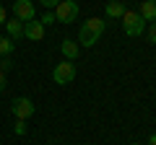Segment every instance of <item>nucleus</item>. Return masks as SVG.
<instances>
[{
	"instance_id": "423d86ee",
	"label": "nucleus",
	"mask_w": 156,
	"mask_h": 145,
	"mask_svg": "<svg viewBox=\"0 0 156 145\" xmlns=\"http://www.w3.org/2000/svg\"><path fill=\"white\" fill-rule=\"evenodd\" d=\"M13 16H16L18 21H23V23L34 21V3L31 0H16V3H13Z\"/></svg>"
},
{
	"instance_id": "0eeeda50",
	"label": "nucleus",
	"mask_w": 156,
	"mask_h": 145,
	"mask_svg": "<svg viewBox=\"0 0 156 145\" xmlns=\"http://www.w3.org/2000/svg\"><path fill=\"white\" fill-rule=\"evenodd\" d=\"M23 36H26V39H31V42H42V39H44V26L34 18V21L23 23Z\"/></svg>"
},
{
	"instance_id": "7ed1b4c3",
	"label": "nucleus",
	"mask_w": 156,
	"mask_h": 145,
	"mask_svg": "<svg viewBox=\"0 0 156 145\" xmlns=\"http://www.w3.org/2000/svg\"><path fill=\"white\" fill-rule=\"evenodd\" d=\"M52 80H55L57 86H68V83H73V80H76V65H73L70 60L57 62L55 70H52Z\"/></svg>"
},
{
	"instance_id": "dca6fc26",
	"label": "nucleus",
	"mask_w": 156,
	"mask_h": 145,
	"mask_svg": "<svg viewBox=\"0 0 156 145\" xmlns=\"http://www.w3.org/2000/svg\"><path fill=\"white\" fill-rule=\"evenodd\" d=\"M11 65H13V62L8 60V57H3V60H0V70H3V72H8V70H11Z\"/></svg>"
},
{
	"instance_id": "1a4fd4ad",
	"label": "nucleus",
	"mask_w": 156,
	"mask_h": 145,
	"mask_svg": "<svg viewBox=\"0 0 156 145\" xmlns=\"http://www.w3.org/2000/svg\"><path fill=\"white\" fill-rule=\"evenodd\" d=\"M5 31L11 39H23V21H18V18H8L5 21Z\"/></svg>"
},
{
	"instance_id": "a211bd4d",
	"label": "nucleus",
	"mask_w": 156,
	"mask_h": 145,
	"mask_svg": "<svg viewBox=\"0 0 156 145\" xmlns=\"http://www.w3.org/2000/svg\"><path fill=\"white\" fill-rule=\"evenodd\" d=\"M8 21V13H5V5H0V26H5Z\"/></svg>"
},
{
	"instance_id": "2eb2a0df",
	"label": "nucleus",
	"mask_w": 156,
	"mask_h": 145,
	"mask_svg": "<svg viewBox=\"0 0 156 145\" xmlns=\"http://www.w3.org/2000/svg\"><path fill=\"white\" fill-rule=\"evenodd\" d=\"M13 130H16V135H23L26 132V122H23V119H16V127Z\"/></svg>"
},
{
	"instance_id": "412c9836",
	"label": "nucleus",
	"mask_w": 156,
	"mask_h": 145,
	"mask_svg": "<svg viewBox=\"0 0 156 145\" xmlns=\"http://www.w3.org/2000/svg\"><path fill=\"white\" fill-rule=\"evenodd\" d=\"M130 145H140V143H130Z\"/></svg>"
},
{
	"instance_id": "f03ea898",
	"label": "nucleus",
	"mask_w": 156,
	"mask_h": 145,
	"mask_svg": "<svg viewBox=\"0 0 156 145\" xmlns=\"http://www.w3.org/2000/svg\"><path fill=\"white\" fill-rule=\"evenodd\" d=\"M122 31L128 36H140L146 31V21L140 18L138 11H125L122 13Z\"/></svg>"
},
{
	"instance_id": "f8f14e48",
	"label": "nucleus",
	"mask_w": 156,
	"mask_h": 145,
	"mask_svg": "<svg viewBox=\"0 0 156 145\" xmlns=\"http://www.w3.org/2000/svg\"><path fill=\"white\" fill-rule=\"evenodd\" d=\"M13 49H16V42L11 36H0V57H8Z\"/></svg>"
},
{
	"instance_id": "9d476101",
	"label": "nucleus",
	"mask_w": 156,
	"mask_h": 145,
	"mask_svg": "<svg viewBox=\"0 0 156 145\" xmlns=\"http://www.w3.org/2000/svg\"><path fill=\"white\" fill-rule=\"evenodd\" d=\"M138 13H140V18H143V21L156 23V0H143Z\"/></svg>"
},
{
	"instance_id": "aec40b11",
	"label": "nucleus",
	"mask_w": 156,
	"mask_h": 145,
	"mask_svg": "<svg viewBox=\"0 0 156 145\" xmlns=\"http://www.w3.org/2000/svg\"><path fill=\"white\" fill-rule=\"evenodd\" d=\"M148 145H156V132H154V135L148 137Z\"/></svg>"
},
{
	"instance_id": "ddd939ff",
	"label": "nucleus",
	"mask_w": 156,
	"mask_h": 145,
	"mask_svg": "<svg viewBox=\"0 0 156 145\" xmlns=\"http://www.w3.org/2000/svg\"><path fill=\"white\" fill-rule=\"evenodd\" d=\"M39 23H42V26L57 23V18H55V11H44V13H42V18H39Z\"/></svg>"
},
{
	"instance_id": "4468645a",
	"label": "nucleus",
	"mask_w": 156,
	"mask_h": 145,
	"mask_svg": "<svg viewBox=\"0 0 156 145\" xmlns=\"http://www.w3.org/2000/svg\"><path fill=\"white\" fill-rule=\"evenodd\" d=\"M42 5H44V11H55V5L60 3V0H39Z\"/></svg>"
},
{
	"instance_id": "6ab92c4d",
	"label": "nucleus",
	"mask_w": 156,
	"mask_h": 145,
	"mask_svg": "<svg viewBox=\"0 0 156 145\" xmlns=\"http://www.w3.org/2000/svg\"><path fill=\"white\" fill-rule=\"evenodd\" d=\"M5 86H8V80H5V72L0 70V91H5Z\"/></svg>"
},
{
	"instance_id": "20e7f679",
	"label": "nucleus",
	"mask_w": 156,
	"mask_h": 145,
	"mask_svg": "<svg viewBox=\"0 0 156 145\" xmlns=\"http://www.w3.org/2000/svg\"><path fill=\"white\" fill-rule=\"evenodd\" d=\"M55 18L60 23H73L78 18V3L76 0H60L55 5Z\"/></svg>"
},
{
	"instance_id": "6e6552de",
	"label": "nucleus",
	"mask_w": 156,
	"mask_h": 145,
	"mask_svg": "<svg viewBox=\"0 0 156 145\" xmlns=\"http://www.w3.org/2000/svg\"><path fill=\"white\" fill-rule=\"evenodd\" d=\"M60 52H62V57L65 60H76L78 57V52H81V47H78V42H73V39H62L60 42Z\"/></svg>"
},
{
	"instance_id": "f257e3e1",
	"label": "nucleus",
	"mask_w": 156,
	"mask_h": 145,
	"mask_svg": "<svg viewBox=\"0 0 156 145\" xmlns=\"http://www.w3.org/2000/svg\"><path fill=\"white\" fill-rule=\"evenodd\" d=\"M104 29H107L104 18H89V21H83V26L78 29V47H94L101 39Z\"/></svg>"
},
{
	"instance_id": "f3484780",
	"label": "nucleus",
	"mask_w": 156,
	"mask_h": 145,
	"mask_svg": "<svg viewBox=\"0 0 156 145\" xmlns=\"http://www.w3.org/2000/svg\"><path fill=\"white\" fill-rule=\"evenodd\" d=\"M148 42L156 44V23H151V29H148Z\"/></svg>"
},
{
	"instance_id": "39448f33",
	"label": "nucleus",
	"mask_w": 156,
	"mask_h": 145,
	"mask_svg": "<svg viewBox=\"0 0 156 145\" xmlns=\"http://www.w3.org/2000/svg\"><path fill=\"white\" fill-rule=\"evenodd\" d=\"M11 114H13L16 119H23V122H26V119L34 114V101L26 99V96L13 99V101H11Z\"/></svg>"
},
{
	"instance_id": "9b49d317",
	"label": "nucleus",
	"mask_w": 156,
	"mask_h": 145,
	"mask_svg": "<svg viewBox=\"0 0 156 145\" xmlns=\"http://www.w3.org/2000/svg\"><path fill=\"white\" fill-rule=\"evenodd\" d=\"M104 13H107V18H122V13H125L122 0H109L107 8H104Z\"/></svg>"
}]
</instances>
